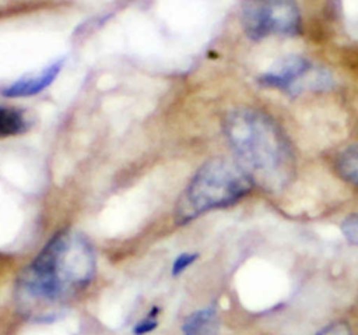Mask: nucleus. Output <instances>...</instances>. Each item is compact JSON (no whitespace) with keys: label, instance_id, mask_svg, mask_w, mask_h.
Listing matches in <instances>:
<instances>
[{"label":"nucleus","instance_id":"5","mask_svg":"<svg viewBox=\"0 0 358 335\" xmlns=\"http://www.w3.org/2000/svg\"><path fill=\"white\" fill-rule=\"evenodd\" d=\"M310 63L301 56H288L274 64L268 71L260 77V82L270 88L291 89L298 87V82L308 77Z\"/></svg>","mask_w":358,"mask_h":335},{"label":"nucleus","instance_id":"4","mask_svg":"<svg viewBox=\"0 0 358 335\" xmlns=\"http://www.w3.org/2000/svg\"><path fill=\"white\" fill-rule=\"evenodd\" d=\"M241 21L246 35L257 40L274 35H294L301 27L294 0H243Z\"/></svg>","mask_w":358,"mask_h":335},{"label":"nucleus","instance_id":"3","mask_svg":"<svg viewBox=\"0 0 358 335\" xmlns=\"http://www.w3.org/2000/svg\"><path fill=\"white\" fill-rule=\"evenodd\" d=\"M252 187V179L238 162L211 159L194 173L182 193L175 218L179 223H187L204 212L238 202Z\"/></svg>","mask_w":358,"mask_h":335},{"label":"nucleus","instance_id":"10","mask_svg":"<svg viewBox=\"0 0 358 335\" xmlns=\"http://www.w3.org/2000/svg\"><path fill=\"white\" fill-rule=\"evenodd\" d=\"M158 314H159V308L157 306H154L144 318H141L140 321H137L134 324L133 334L134 335H147V334L152 332L158 327V320H157Z\"/></svg>","mask_w":358,"mask_h":335},{"label":"nucleus","instance_id":"1","mask_svg":"<svg viewBox=\"0 0 358 335\" xmlns=\"http://www.w3.org/2000/svg\"><path fill=\"white\" fill-rule=\"evenodd\" d=\"M225 137L238 163L253 184L267 191L282 190L294 173L291 147L280 127L264 113L241 107L224 121Z\"/></svg>","mask_w":358,"mask_h":335},{"label":"nucleus","instance_id":"2","mask_svg":"<svg viewBox=\"0 0 358 335\" xmlns=\"http://www.w3.org/2000/svg\"><path fill=\"white\" fill-rule=\"evenodd\" d=\"M95 254L78 233H56L18 279L24 303H55L85 288L95 274Z\"/></svg>","mask_w":358,"mask_h":335},{"label":"nucleus","instance_id":"6","mask_svg":"<svg viewBox=\"0 0 358 335\" xmlns=\"http://www.w3.org/2000/svg\"><path fill=\"white\" fill-rule=\"evenodd\" d=\"M62 66H63V61L59 60V61L50 64L49 67H46L41 74H38L35 77H28V78L15 81L10 87L4 88V91H3L4 96L22 98V96H32V95L42 92L45 88H48L55 81Z\"/></svg>","mask_w":358,"mask_h":335},{"label":"nucleus","instance_id":"13","mask_svg":"<svg viewBox=\"0 0 358 335\" xmlns=\"http://www.w3.org/2000/svg\"><path fill=\"white\" fill-rule=\"evenodd\" d=\"M316 335H352V331L348 325V322L344 321H336L324 328H322Z\"/></svg>","mask_w":358,"mask_h":335},{"label":"nucleus","instance_id":"7","mask_svg":"<svg viewBox=\"0 0 358 335\" xmlns=\"http://www.w3.org/2000/svg\"><path fill=\"white\" fill-rule=\"evenodd\" d=\"M183 335H220V317L215 307H204L189 314L182 324Z\"/></svg>","mask_w":358,"mask_h":335},{"label":"nucleus","instance_id":"9","mask_svg":"<svg viewBox=\"0 0 358 335\" xmlns=\"http://www.w3.org/2000/svg\"><path fill=\"white\" fill-rule=\"evenodd\" d=\"M336 168L344 180L358 186V144L345 148L338 155Z\"/></svg>","mask_w":358,"mask_h":335},{"label":"nucleus","instance_id":"11","mask_svg":"<svg viewBox=\"0 0 358 335\" xmlns=\"http://www.w3.org/2000/svg\"><path fill=\"white\" fill-rule=\"evenodd\" d=\"M341 233L351 244L358 246V214L348 215L341 222Z\"/></svg>","mask_w":358,"mask_h":335},{"label":"nucleus","instance_id":"12","mask_svg":"<svg viewBox=\"0 0 358 335\" xmlns=\"http://www.w3.org/2000/svg\"><path fill=\"white\" fill-rule=\"evenodd\" d=\"M199 258V254L196 253H182L179 254L175 261L172 262V268H171V274L172 276H179L183 271H186L196 260Z\"/></svg>","mask_w":358,"mask_h":335},{"label":"nucleus","instance_id":"8","mask_svg":"<svg viewBox=\"0 0 358 335\" xmlns=\"http://www.w3.org/2000/svg\"><path fill=\"white\" fill-rule=\"evenodd\" d=\"M28 128L27 116L14 107H0V138L24 133Z\"/></svg>","mask_w":358,"mask_h":335}]
</instances>
